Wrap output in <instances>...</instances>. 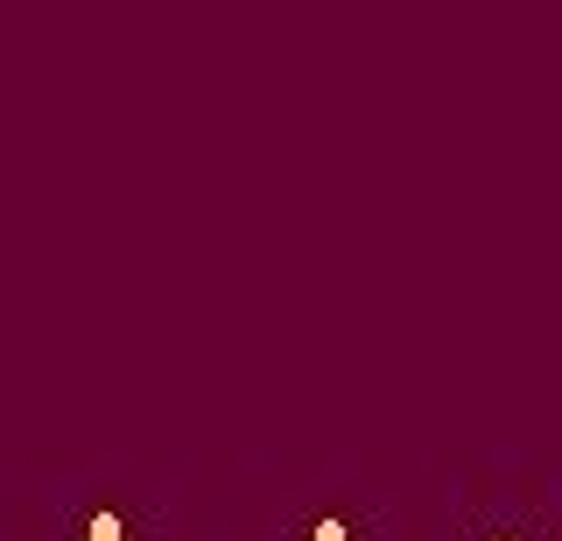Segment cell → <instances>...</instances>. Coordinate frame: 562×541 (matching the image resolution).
I'll return each mask as SVG.
<instances>
[{
  "mask_svg": "<svg viewBox=\"0 0 562 541\" xmlns=\"http://www.w3.org/2000/svg\"><path fill=\"white\" fill-rule=\"evenodd\" d=\"M92 541H120V520H99V528H92Z\"/></svg>",
  "mask_w": 562,
  "mask_h": 541,
  "instance_id": "obj_1",
  "label": "cell"
},
{
  "mask_svg": "<svg viewBox=\"0 0 562 541\" xmlns=\"http://www.w3.org/2000/svg\"><path fill=\"white\" fill-rule=\"evenodd\" d=\"M316 541H345V534H338V528H324V534H316Z\"/></svg>",
  "mask_w": 562,
  "mask_h": 541,
  "instance_id": "obj_2",
  "label": "cell"
}]
</instances>
